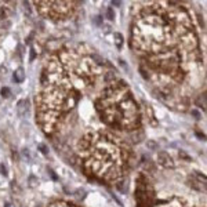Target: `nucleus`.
<instances>
[{
    "instance_id": "f257e3e1",
    "label": "nucleus",
    "mask_w": 207,
    "mask_h": 207,
    "mask_svg": "<svg viewBox=\"0 0 207 207\" xmlns=\"http://www.w3.org/2000/svg\"><path fill=\"white\" fill-rule=\"evenodd\" d=\"M133 46L145 54V69H141L144 79L158 80L164 95L185 82L192 68L202 65L193 24L181 7L162 3L146 7L134 20Z\"/></svg>"
},
{
    "instance_id": "f03ea898",
    "label": "nucleus",
    "mask_w": 207,
    "mask_h": 207,
    "mask_svg": "<svg viewBox=\"0 0 207 207\" xmlns=\"http://www.w3.org/2000/svg\"><path fill=\"white\" fill-rule=\"evenodd\" d=\"M108 133H90L77 142V153L84 169L105 181L120 178L128 163V146L119 145Z\"/></svg>"
},
{
    "instance_id": "7ed1b4c3",
    "label": "nucleus",
    "mask_w": 207,
    "mask_h": 207,
    "mask_svg": "<svg viewBox=\"0 0 207 207\" xmlns=\"http://www.w3.org/2000/svg\"><path fill=\"white\" fill-rule=\"evenodd\" d=\"M94 105L101 119L111 127L133 130L139 126L137 104L123 80L117 79L108 83Z\"/></svg>"
},
{
    "instance_id": "20e7f679",
    "label": "nucleus",
    "mask_w": 207,
    "mask_h": 207,
    "mask_svg": "<svg viewBox=\"0 0 207 207\" xmlns=\"http://www.w3.org/2000/svg\"><path fill=\"white\" fill-rule=\"evenodd\" d=\"M40 14L53 18V20H62L68 18L75 10V4L72 1H37L35 3Z\"/></svg>"
},
{
    "instance_id": "39448f33",
    "label": "nucleus",
    "mask_w": 207,
    "mask_h": 207,
    "mask_svg": "<svg viewBox=\"0 0 207 207\" xmlns=\"http://www.w3.org/2000/svg\"><path fill=\"white\" fill-rule=\"evenodd\" d=\"M158 163L160 166H163L164 169H174V162L171 159V156L167 152H159L158 153Z\"/></svg>"
},
{
    "instance_id": "423d86ee",
    "label": "nucleus",
    "mask_w": 207,
    "mask_h": 207,
    "mask_svg": "<svg viewBox=\"0 0 207 207\" xmlns=\"http://www.w3.org/2000/svg\"><path fill=\"white\" fill-rule=\"evenodd\" d=\"M14 80H15L17 83H22L24 80H25V75H24V70H22L21 68L20 69H17L15 72H14Z\"/></svg>"
},
{
    "instance_id": "0eeeda50",
    "label": "nucleus",
    "mask_w": 207,
    "mask_h": 207,
    "mask_svg": "<svg viewBox=\"0 0 207 207\" xmlns=\"http://www.w3.org/2000/svg\"><path fill=\"white\" fill-rule=\"evenodd\" d=\"M115 42H116V47L117 48H122L123 46V36L120 33H115Z\"/></svg>"
},
{
    "instance_id": "6e6552de",
    "label": "nucleus",
    "mask_w": 207,
    "mask_h": 207,
    "mask_svg": "<svg viewBox=\"0 0 207 207\" xmlns=\"http://www.w3.org/2000/svg\"><path fill=\"white\" fill-rule=\"evenodd\" d=\"M106 18L111 20V21L115 18V13H113V8H112V7H109V8L106 10Z\"/></svg>"
},
{
    "instance_id": "1a4fd4ad",
    "label": "nucleus",
    "mask_w": 207,
    "mask_h": 207,
    "mask_svg": "<svg viewBox=\"0 0 207 207\" xmlns=\"http://www.w3.org/2000/svg\"><path fill=\"white\" fill-rule=\"evenodd\" d=\"M10 94H11V91H10V89H8V87H3V89H1V97L8 98V97H10Z\"/></svg>"
},
{
    "instance_id": "9d476101",
    "label": "nucleus",
    "mask_w": 207,
    "mask_h": 207,
    "mask_svg": "<svg viewBox=\"0 0 207 207\" xmlns=\"http://www.w3.org/2000/svg\"><path fill=\"white\" fill-rule=\"evenodd\" d=\"M146 146H148L149 149H158V144L155 142V141H146Z\"/></svg>"
},
{
    "instance_id": "9b49d317",
    "label": "nucleus",
    "mask_w": 207,
    "mask_h": 207,
    "mask_svg": "<svg viewBox=\"0 0 207 207\" xmlns=\"http://www.w3.org/2000/svg\"><path fill=\"white\" fill-rule=\"evenodd\" d=\"M39 149H40V152H42L43 155H48V149H47V146H46V145L40 144V145H39Z\"/></svg>"
},
{
    "instance_id": "f8f14e48",
    "label": "nucleus",
    "mask_w": 207,
    "mask_h": 207,
    "mask_svg": "<svg viewBox=\"0 0 207 207\" xmlns=\"http://www.w3.org/2000/svg\"><path fill=\"white\" fill-rule=\"evenodd\" d=\"M181 156V158H182V159H185V160H191V158H189V156H188V155L185 153V152H182V151H180V153H178Z\"/></svg>"
},
{
    "instance_id": "ddd939ff",
    "label": "nucleus",
    "mask_w": 207,
    "mask_h": 207,
    "mask_svg": "<svg viewBox=\"0 0 207 207\" xmlns=\"http://www.w3.org/2000/svg\"><path fill=\"white\" fill-rule=\"evenodd\" d=\"M0 173L3 175H7V169H6L4 164H0Z\"/></svg>"
},
{
    "instance_id": "4468645a",
    "label": "nucleus",
    "mask_w": 207,
    "mask_h": 207,
    "mask_svg": "<svg viewBox=\"0 0 207 207\" xmlns=\"http://www.w3.org/2000/svg\"><path fill=\"white\" fill-rule=\"evenodd\" d=\"M191 113H192V115H193L195 117H196V119H199V117H200V113H199L197 111H195V109H191Z\"/></svg>"
},
{
    "instance_id": "2eb2a0df",
    "label": "nucleus",
    "mask_w": 207,
    "mask_h": 207,
    "mask_svg": "<svg viewBox=\"0 0 207 207\" xmlns=\"http://www.w3.org/2000/svg\"><path fill=\"white\" fill-rule=\"evenodd\" d=\"M35 59V50H31V61Z\"/></svg>"
},
{
    "instance_id": "dca6fc26",
    "label": "nucleus",
    "mask_w": 207,
    "mask_h": 207,
    "mask_svg": "<svg viewBox=\"0 0 207 207\" xmlns=\"http://www.w3.org/2000/svg\"><path fill=\"white\" fill-rule=\"evenodd\" d=\"M122 3L120 1H112V6H120Z\"/></svg>"
}]
</instances>
